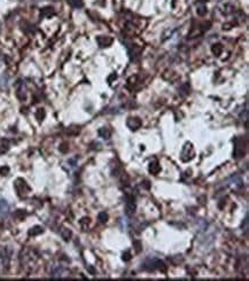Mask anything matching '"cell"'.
<instances>
[{"label":"cell","mask_w":249,"mask_h":281,"mask_svg":"<svg viewBox=\"0 0 249 281\" xmlns=\"http://www.w3.org/2000/svg\"><path fill=\"white\" fill-rule=\"evenodd\" d=\"M8 211H9V205H8V203H7L6 201L1 200V201H0V213H1L2 216H6V214L8 213Z\"/></svg>","instance_id":"6da1fadb"},{"label":"cell","mask_w":249,"mask_h":281,"mask_svg":"<svg viewBox=\"0 0 249 281\" xmlns=\"http://www.w3.org/2000/svg\"><path fill=\"white\" fill-rule=\"evenodd\" d=\"M99 218H100L101 221H107V214H106V213H101V214L99 216Z\"/></svg>","instance_id":"7a4b0ae2"}]
</instances>
